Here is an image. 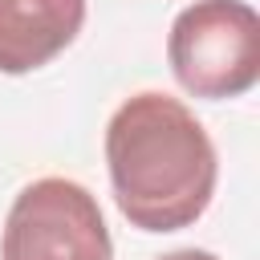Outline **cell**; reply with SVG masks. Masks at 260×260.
<instances>
[{"label":"cell","mask_w":260,"mask_h":260,"mask_svg":"<svg viewBox=\"0 0 260 260\" xmlns=\"http://www.w3.org/2000/svg\"><path fill=\"white\" fill-rule=\"evenodd\" d=\"M175 81L207 102L240 98L260 81V16L244 0H195L167 37Z\"/></svg>","instance_id":"cell-2"},{"label":"cell","mask_w":260,"mask_h":260,"mask_svg":"<svg viewBox=\"0 0 260 260\" xmlns=\"http://www.w3.org/2000/svg\"><path fill=\"white\" fill-rule=\"evenodd\" d=\"M0 260H114L98 199L61 175L28 183L8 207Z\"/></svg>","instance_id":"cell-3"},{"label":"cell","mask_w":260,"mask_h":260,"mask_svg":"<svg viewBox=\"0 0 260 260\" xmlns=\"http://www.w3.org/2000/svg\"><path fill=\"white\" fill-rule=\"evenodd\" d=\"M158 260H219V256H211V252H203V248H179V252H167V256H158Z\"/></svg>","instance_id":"cell-5"},{"label":"cell","mask_w":260,"mask_h":260,"mask_svg":"<svg viewBox=\"0 0 260 260\" xmlns=\"http://www.w3.org/2000/svg\"><path fill=\"white\" fill-rule=\"evenodd\" d=\"M85 0H0V73H32L73 45Z\"/></svg>","instance_id":"cell-4"},{"label":"cell","mask_w":260,"mask_h":260,"mask_svg":"<svg viewBox=\"0 0 260 260\" xmlns=\"http://www.w3.org/2000/svg\"><path fill=\"white\" fill-rule=\"evenodd\" d=\"M106 167L118 211L138 232L191 228L207 211L219 175L203 122L158 89H142L114 110Z\"/></svg>","instance_id":"cell-1"}]
</instances>
